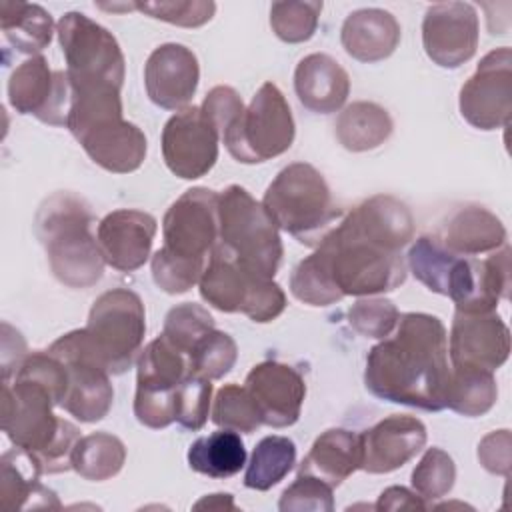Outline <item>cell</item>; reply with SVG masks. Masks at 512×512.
I'll list each match as a JSON object with an SVG mask.
<instances>
[{
    "label": "cell",
    "mask_w": 512,
    "mask_h": 512,
    "mask_svg": "<svg viewBox=\"0 0 512 512\" xmlns=\"http://www.w3.org/2000/svg\"><path fill=\"white\" fill-rule=\"evenodd\" d=\"M414 236V218L404 202L376 194L348 212L310 254L344 296H372L406 280L402 248Z\"/></svg>",
    "instance_id": "1"
},
{
    "label": "cell",
    "mask_w": 512,
    "mask_h": 512,
    "mask_svg": "<svg viewBox=\"0 0 512 512\" xmlns=\"http://www.w3.org/2000/svg\"><path fill=\"white\" fill-rule=\"evenodd\" d=\"M450 370L442 320L406 312L394 336L382 338L368 352L364 384L380 400L438 412L446 408Z\"/></svg>",
    "instance_id": "2"
},
{
    "label": "cell",
    "mask_w": 512,
    "mask_h": 512,
    "mask_svg": "<svg viewBox=\"0 0 512 512\" xmlns=\"http://www.w3.org/2000/svg\"><path fill=\"white\" fill-rule=\"evenodd\" d=\"M52 394L38 382L14 376L2 382V430L10 442L28 452L42 474H60L72 468V450L80 430L58 418Z\"/></svg>",
    "instance_id": "3"
},
{
    "label": "cell",
    "mask_w": 512,
    "mask_h": 512,
    "mask_svg": "<svg viewBox=\"0 0 512 512\" xmlns=\"http://www.w3.org/2000/svg\"><path fill=\"white\" fill-rule=\"evenodd\" d=\"M88 204L70 192H56L36 212V234L52 274L68 288H90L104 272V256L90 226Z\"/></svg>",
    "instance_id": "4"
},
{
    "label": "cell",
    "mask_w": 512,
    "mask_h": 512,
    "mask_svg": "<svg viewBox=\"0 0 512 512\" xmlns=\"http://www.w3.org/2000/svg\"><path fill=\"white\" fill-rule=\"evenodd\" d=\"M262 206L278 226L306 246H318L340 222L324 176L308 162L282 168L264 192Z\"/></svg>",
    "instance_id": "5"
},
{
    "label": "cell",
    "mask_w": 512,
    "mask_h": 512,
    "mask_svg": "<svg viewBox=\"0 0 512 512\" xmlns=\"http://www.w3.org/2000/svg\"><path fill=\"white\" fill-rule=\"evenodd\" d=\"M66 128L94 164L114 174H128L146 158L144 132L122 118L118 94H102L72 104Z\"/></svg>",
    "instance_id": "6"
},
{
    "label": "cell",
    "mask_w": 512,
    "mask_h": 512,
    "mask_svg": "<svg viewBox=\"0 0 512 512\" xmlns=\"http://www.w3.org/2000/svg\"><path fill=\"white\" fill-rule=\"evenodd\" d=\"M218 244L246 270L274 278L280 268L284 246L280 230L250 192L230 184L218 198Z\"/></svg>",
    "instance_id": "7"
},
{
    "label": "cell",
    "mask_w": 512,
    "mask_h": 512,
    "mask_svg": "<svg viewBox=\"0 0 512 512\" xmlns=\"http://www.w3.org/2000/svg\"><path fill=\"white\" fill-rule=\"evenodd\" d=\"M200 296L220 312H242L254 322H272L286 308V294L272 278H262L238 264L220 244L198 282Z\"/></svg>",
    "instance_id": "8"
},
{
    "label": "cell",
    "mask_w": 512,
    "mask_h": 512,
    "mask_svg": "<svg viewBox=\"0 0 512 512\" xmlns=\"http://www.w3.org/2000/svg\"><path fill=\"white\" fill-rule=\"evenodd\" d=\"M294 136V116L284 94L274 82H264L220 140L238 162L260 164L284 154Z\"/></svg>",
    "instance_id": "9"
},
{
    "label": "cell",
    "mask_w": 512,
    "mask_h": 512,
    "mask_svg": "<svg viewBox=\"0 0 512 512\" xmlns=\"http://www.w3.org/2000/svg\"><path fill=\"white\" fill-rule=\"evenodd\" d=\"M84 334L110 374L126 372L140 354L146 334V312L140 296L128 288L102 292L90 308Z\"/></svg>",
    "instance_id": "10"
},
{
    "label": "cell",
    "mask_w": 512,
    "mask_h": 512,
    "mask_svg": "<svg viewBox=\"0 0 512 512\" xmlns=\"http://www.w3.org/2000/svg\"><path fill=\"white\" fill-rule=\"evenodd\" d=\"M56 32L72 86H114L122 90L126 62L112 32L82 12H66L58 20Z\"/></svg>",
    "instance_id": "11"
},
{
    "label": "cell",
    "mask_w": 512,
    "mask_h": 512,
    "mask_svg": "<svg viewBox=\"0 0 512 512\" xmlns=\"http://www.w3.org/2000/svg\"><path fill=\"white\" fill-rule=\"evenodd\" d=\"M188 372V356L164 336L148 342L136 358V420L154 430L176 422V388Z\"/></svg>",
    "instance_id": "12"
},
{
    "label": "cell",
    "mask_w": 512,
    "mask_h": 512,
    "mask_svg": "<svg viewBox=\"0 0 512 512\" xmlns=\"http://www.w3.org/2000/svg\"><path fill=\"white\" fill-rule=\"evenodd\" d=\"M48 352L60 358L68 372V390L60 406L80 422L102 420L112 406L114 388L110 372L92 352L84 328L66 332L50 344Z\"/></svg>",
    "instance_id": "13"
},
{
    "label": "cell",
    "mask_w": 512,
    "mask_h": 512,
    "mask_svg": "<svg viewBox=\"0 0 512 512\" xmlns=\"http://www.w3.org/2000/svg\"><path fill=\"white\" fill-rule=\"evenodd\" d=\"M460 114L478 130L504 128L512 112V52L508 46L488 52L460 88Z\"/></svg>",
    "instance_id": "14"
},
{
    "label": "cell",
    "mask_w": 512,
    "mask_h": 512,
    "mask_svg": "<svg viewBox=\"0 0 512 512\" xmlns=\"http://www.w3.org/2000/svg\"><path fill=\"white\" fill-rule=\"evenodd\" d=\"M218 198L210 188H190L172 202L162 220L164 248L190 260H206L218 244Z\"/></svg>",
    "instance_id": "15"
},
{
    "label": "cell",
    "mask_w": 512,
    "mask_h": 512,
    "mask_svg": "<svg viewBox=\"0 0 512 512\" xmlns=\"http://www.w3.org/2000/svg\"><path fill=\"white\" fill-rule=\"evenodd\" d=\"M8 100L18 114H32L50 126H66L72 84L64 70H52L48 60L38 54L10 74Z\"/></svg>",
    "instance_id": "16"
},
{
    "label": "cell",
    "mask_w": 512,
    "mask_h": 512,
    "mask_svg": "<svg viewBox=\"0 0 512 512\" xmlns=\"http://www.w3.org/2000/svg\"><path fill=\"white\" fill-rule=\"evenodd\" d=\"M218 142L220 134L200 106H188L164 124L162 158L174 176L196 180L216 164Z\"/></svg>",
    "instance_id": "17"
},
{
    "label": "cell",
    "mask_w": 512,
    "mask_h": 512,
    "mask_svg": "<svg viewBox=\"0 0 512 512\" xmlns=\"http://www.w3.org/2000/svg\"><path fill=\"white\" fill-rule=\"evenodd\" d=\"M426 56L442 68H458L478 48V14L468 2H438L422 20Z\"/></svg>",
    "instance_id": "18"
},
{
    "label": "cell",
    "mask_w": 512,
    "mask_h": 512,
    "mask_svg": "<svg viewBox=\"0 0 512 512\" xmlns=\"http://www.w3.org/2000/svg\"><path fill=\"white\" fill-rule=\"evenodd\" d=\"M510 290V248L504 244L484 260L474 256H458L450 284L448 298L456 304L458 312L478 314L494 312Z\"/></svg>",
    "instance_id": "19"
},
{
    "label": "cell",
    "mask_w": 512,
    "mask_h": 512,
    "mask_svg": "<svg viewBox=\"0 0 512 512\" xmlns=\"http://www.w3.org/2000/svg\"><path fill=\"white\" fill-rule=\"evenodd\" d=\"M452 366L498 370L510 354V330L496 312L454 314L448 344Z\"/></svg>",
    "instance_id": "20"
},
{
    "label": "cell",
    "mask_w": 512,
    "mask_h": 512,
    "mask_svg": "<svg viewBox=\"0 0 512 512\" xmlns=\"http://www.w3.org/2000/svg\"><path fill=\"white\" fill-rule=\"evenodd\" d=\"M200 80L196 54L176 42L154 48L144 66L148 98L164 110H184L192 102Z\"/></svg>",
    "instance_id": "21"
},
{
    "label": "cell",
    "mask_w": 512,
    "mask_h": 512,
    "mask_svg": "<svg viewBox=\"0 0 512 512\" xmlns=\"http://www.w3.org/2000/svg\"><path fill=\"white\" fill-rule=\"evenodd\" d=\"M244 386L260 410L262 424L286 428L300 418L306 384L296 368L278 360L260 362L248 372Z\"/></svg>",
    "instance_id": "22"
},
{
    "label": "cell",
    "mask_w": 512,
    "mask_h": 512,
    "mask_svg": "<svg viewBox=\"0 0 512 512\" xmlns=\"http://www.w3.org/2000/svg\"><path fill=\"white\" fill-rule=\"evenodd\" d=\"M426 444L422 420L406 414H392L372 428L360 432L362 462L368 474H388L402 468Z\"/></svg>",
    "instance_id": "23"
},
{
    "label": "cell",
    "mask_w": 512,
    "mask_h": 512,
    "mask_svg": "<svg viewBox=\"0 0 512 512\" xmlns=\"http://www.w3.org/2000/svg\"><path fill=\"white\" fill-rule=\"evenodd\" d=\"M158 222L152 214L122 208L106 214L96 230V240L108 266L120 272H134L150 256Z\"/></svg>",
    "instance_id": "24"
},
{
    "label": "cell",
    "mask_w": 512,
    "mask_h": 512,
    "mask_svg": "<svg viewBox=\"0 0 512 512\" xmlns=\"http://www.w3.org/2000/svg\"><path fill=\"white\" fill-rule=\"evenodd\" d=\"M294 90L304 108L316 114L340 110L350 94L348 72L328 54L304 56L294 70Z\"/></svg>",
    "instance_id": "25"
},
{
    "label": "cell",
    "mask_w": 512,
    "mask_h": 512,
    "mask_svg": "<svg viewBox=\"0 0 512 512\" xmlns=\"http://www.w3.org/2000/svg\"><path fill=\"white\" fill-rule=\"evenodd\" d=\"M398 20L380 8H360L346 16L340 42L348 56L358 62L374 64L394 54L400 42Z\"/></svg>",
    "instance_id": "26"
},
{
    "label": "cell",
    "mask_w": 512,
    "mask_h": 512,
    "mask_svg": "<svg viewBox=\"0 0 512 512\" xmlns=\"http://www.w3.org/2000/svg\"><path fill=\"white\" fill-rule=\"evenodd\" d=\"M362 446L360 434L346 428L322 432L300 464V474H310L332 488L340 486L352 472L360 470Z\"/></svg>",
    "instance_id": "27"
},
{
    "label": "cell",
    "mask_w": 512,
    "mask_h": 512,
    "mask_svg": "<svg viewBox=\"0 0 512 512\" xmlns=\"http://www.w3.org/2000/svg\"><path fill=\"white\" fill-rule=\"evenodd\" d=\"M0 464V500L6 510L60 508L56 494L38 480L42 470L28 452L14 446L2 454Z\"/></svg>",
    "instance_id": "28"
},
{
    "label": "cell",
    "mask_w": 512,
    "mask_h": 512,
    "mask_svg": "<svg viewBox=\"0 0 512 512\" xmlns=\"http://www.w3.org/2000/svg\"><path fill=\"white\" fill-rule=\"evenodd\" d=\"M442 244L458 256H478L504 246L506 228L490 210L464 206L448 220Z\"/></svg>",
    "instance_id": "29"
},
{
    "label": "cell",
    "mask_w": 512,
    "mask_h": 512,
    "mask_svg": "<svg viewBox=\"0 0 512 512\" xmlns=\"http://www.w3.org/2000/svg\"><path fill=\"white\" fill-rule=\"evenodd\" d=\"M336 138L350 152H366L384 144L394 122L386 108L376 102L358 100L348 104L336 118Z\"/></svg>",
    "instance_id": "30"
},
{
    "label": "cell",
    "mask_w": 512,
    "mask_h": 512,
    "mask_svg": "<svg viewBox=\"0 0 512 512\" xmlns=\"http://www.w3.org/2000/svg\"><path fill=\"white\" fill-rule=\"evenodd\" d=\"M246 464V448L238 432L218 430L192 442L188 466L208 478H230Z\"/></svg>",
    "instance_id": "31"
},
{
    "label": "cell",
    "mask_w": 512,
    "mask_h": 512,
    "mask_svg": "<svg viewBox=\"0 0 512 512\" xmlns=\"http://www.w3.org/2000/svg\"><path fill=\"white\" fill-rule=\"evenodd\" d=\"M0 26L6 40L24 54H36L44 50L54 34L52 16L38 4L28 2H2Z\"/></svg>",
    "instance_id": "32"
},
{
    "label": "cell",
    "mask_w": 512,
    "mask_h": 512,
    "mask_svg": "<svg viewBox=\"0 0 512 512\" xmlns=\"http://www.w3.org/2000/svg\"><path fill=\"white\" fill-rule=\"evenodd\" d=\"M72 470L92 482L114 478L126 462L124 442L110 432H92L78 438L72 450Z\"/></svg>",
    "instance_id": "33"
},
{
    "label": "cell",
    "mask_w": 512,
    "mask_h": 512,
    "mask_svg": "<svg viewBox=\"0 0 512 512\" xmlns=\"http://www.w3.org/2000/svg\"><path fill=\"white\" fill-rule=\"evenodd\" d=\"M498 398L496 378L490 370L472 366H452L446 406L462 416L486 414Z\"/></svg>",
    "instance_id": "34"
},
{
    "label": "cell",
    "mask_w": 512,
    "mask_h": 512,
    "mask_svg": "<svg viewBox=\"0 0 512 512\" xmlns=\"http://www.w3.org/2000/svg\"><path fill=\"white\" fill-rule=\"evenodd\" d=\"M296 464V446L286 436H266L262 438L246 466L244 486L252 490H270L280 480L288 476V472Z\"/></svg>",
    "instance_id": "35"
},
{
    "label": "cell",
    "mask_w": 512,
    "mask_h": 512,
    "mask_svg": "<svg viewBox=\"0 0 512 512\" xmlns=\"http://www.w3.org/2000/svg\"><path fill=\"white\" fill-rule=\"evenodd\" d=\"M456 260L458 254L450 252L436 236H420L408 250V266L416 280L442 296L448 294Z\"/></svg>",
    "instance_id": "36"
},
{
    "label": "cell",
    "mask_w": 512,
    "mask_h": 512,
    "mask_svg": "<svg viewBox=\"0 0 512 512\" xmlns=\"http://www.w3.org/2000/svg\"><path fill=\"white\" fill-rule=\"evenodd\" d=\"M214 330V318L196 302H182L168 310L164 318L162 336L178 348L182 354H190L192 348Z\"/></svg>",
    "instance_id": "37"
},
{
    "label": "cell",
    "mask_w": 512,
    "mask_h": 512,
    "mask_svg": "<svg viewBox=\"0 0 512 512\" xmlns=\"http://www.w3.org/2000/svg\"><path fill=\"white\" fill-rule=\"evenodd\" d=\"M212 422L226 430L250 434L262 424V416L246 386L226 384L216 392Z\"/></svg>",
    "instance_id": "38"
},
{
    "label": "cell",
    "mask_w": 512,
    "mask_h": 512,
    "mask_svg": "<svg viewBox=\"0 0 512 512\" xmlns=\"http://www.w3.org/2000/svg\"><path fill=\"white\" fill-rule=\"evenodd\" d=\"M236 358H238V346L234 338L214 328L188 354V368L190 372L202 378L218 380L234 368Z\"/></svg>",
    "instance_id": "39"
},
{
    "label": "cell",
    "mask_w": 512,
    "mask_h": 512,
    "mask_svg": "<svg viewBox=\"0 0 512 512\" xmlns=\"http://www.w3.org/2000/svg\"><path fill=\"white\" fill-rule=\"evenodd\" d=\"M322 2H274L270 6V26L288 44H300L314 36Z\"/></svg>",
    "instance_id": "40"
},
{
    "label": "cell",
    "mask_w": 512,
    "mask_h": 512,
    "mask_svg": "<svg viewBox=\"0 0 512 512\" xmlns=\"http://www.w3.org/2000/svg\"><path fill=\"white\" fill-rule=\"evenodd\" d=\"M456 480V466L442 448H428L416 468L412 470V488L424 500H438L446 496Z\"/></svg>",
    "instance_id": "41"
},
{
    "label": "cell",
    "mask_w": 512,
    "mask_h": 512,
    "mask_svg": "<svg viewBox=\"0 0 512 512\" xmlns=\"http://www.w3.org/2000/svg\"><path fill=\"white\" fill-rule=\"evenodd\" d=\"M152 280L166 294H184L200 282L206 260H190L172 254L164 246L152 256Z\"/></svg>",
    "instance_id": "42"
},
{
    "label": "cell",
    "mask_w": 512,
    "mask_h": 512,
    "mask_svg": "<svg viewBox=\"0 0 512 512\" xmlns=\"http://www.w3.org/2000/svg\"><path fill=\"white\" fill-rule=\"evenodd\" d=\"M212 380L188 372L176 388V422L186 430H200L210 412Z\"/></svg>",
    "instance_id": "43"
},
{
    "label": "cell",
    "mask_w": 512,
    "mask_h": 512,
    "mask_svg": "<svg viewBox=\"0 0 512 512\" xmlns=\"http://www.w3.org/2000/svg\"><path fill=\"white\" fill-rule=\"evenodd\" d=\"M398 310L386 298H360L348 310L350 326L366 338H386L398 324Z\"/></svg>",
    "instance_id": "44"
},
{
    "label": "cell",
    "mask_w": 512,
    "mask_h": 512,
    "mask_svg": "<svg viewBox=\"0 0 512 512\" xmlns=\"http://www.w3.org/2000/svg\"><path fill=\"white\" fill-rule=\"evenodd\" d=\"M332 490L324 480L298 472V478L282 492L278 508L282 512H332Z\"/></svg>",
    "instance_id": "45"
},
{
    "label": "cell",
    "mask_w": 512,
    "mask_h": 512,
    "mask_svg": "<svg viewBox=\"0 0 512 512\" xmlns=\"http://www.w3.org/2000/svg\"><path fill=\"white\" fill-rule=\"evenodd\" d=\"M136 10L148 14L150 18L164 20L168 24L198 28L212 20L216 4L212 0H154V2H134Z\"/></svg>",
    "instance_id": "46"
},
{
    "label": "cell",
    "mask_w": 512,
    "mask_h": 512,
    "mask_svg": "<svg viewBox=\"0 0 512 512\" xmlns=\"http://www.w3.org/2000/svg\"><path fill=\"white\" fill-rule=\"evenodd\" d=\"M200 110L214 124V128L218 130V134L222 138L224 130L244 112V104H242V98L238 96V92L234 88L214 86L206 94Z\"/></svg>",
    "instance_id": "47"
},
{
    "label": "cell",
    "mask_w": 512,
    "mask_h": 512,
    "mask_svg": "<svg viewBox=\"0 0 512 512\" xmlns=\"http://www.w3.org/2000/svg\"><path fill=\"white\" fill-rule=\"evenodd\" d=\"M510 446H512L510 430L502 428V430H494V432L486 434L478 444L480 464L492 474L508 476L510 474V462H512Z\"/></svg>",
    "instance_id": "48"
},
{
    "label": "cell",
    "mask_w": 512,
    "mask_h": 512,
    "mask_svg": "<svg viewBox=\"0 0 512 512\" xmlns=\"http://www.w3.org/2000/svg\"><path fill=\"white\" fill-rule=\"evenodd\" d=\"M12 344H14V328L8 322H2V382H8L10 376L16 374V370L28 356L26 342L22 336L18 338L14 348Z\"/></svg>",
    "instance_id": "49"
},
{
    "label": "cell",
    "mask_w": 512,
    "mask_h": 512,
    "mask_svg": "<svg viewBox=\"0 0 512 512\" xmlns=\"http://www.w3.org/2000/svg\"><path fill=\"white\" fill-rule=\"evenodd\" d=\"M376 510H426L428 504L422 496L416 492L404 488V486H390L386 488L380 496L378 502L374 504Z\"/></svg>",
    "instance_id": "50"
},
{
    "label": "cell",
    "mask_w": 512,
    "mask_h": 512,
    "mask_svg": "<svg viewBox=\"0 0 512 512\" xmlns=\"http://www.w3.org/2000/svg\"><path fill=\"white\" fill-rule=\"evenodd\" d=\"M194 510H236V504H234L232 494L218 492V494H210V496H204L202 500H198L194 504Z\"/></svg>",
    "instance_id": "51"
}]
</instances>
